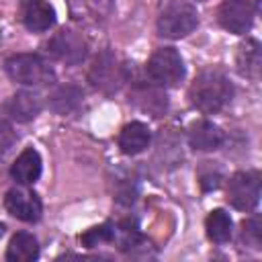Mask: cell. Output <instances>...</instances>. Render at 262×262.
Returning a JSON list of instances; mask_svg holds the SVG:
<instances>
[{"label":"cell","instance_id":"cell-1","mask_svg":"<svg viewBox=\"0 0 262 262\" xmlns=\"http://www.w3.org/2000/svg\"><path fill=\"white\" fill-rule=\"evenodd\" d=\"M231 96H233V86L229 78L221 70H213V68L203 70L194 78L188 90L190 104L205 115L219 113L231 100Z\"/></svg>","mask_w":262,"mask_h":262},{"label":"cell","instance_id":"cell-2","mask_svg":"<svg viewBox=\"0 0 262 262\" xmlns=\"http://www.w3.org/2000/svg\"><path fill=\"white\" fill-rule=\"evenodd\" d=\"M4 70L8 78L23 86H49L55 82V72L49 61L37 53H16L6 59Z\"/></svg>","mask_w":262,"mask_h":262},{"label":"cell","instance_id":"cell-3","mask_svg":"<svg viewBox=\"0 0 262 262\" xmlns=\"http://www.w3.org/2000/svg\"><path fill=\"white\" fill-rule=\"evenodd\" d=\"M199 25L196 8L186 0H172L158 18V33L166 39H182Z\"/></svg>","mask_w":262,"mask_h":262},{"label":"cell","instance_id":"cell-4","mask_svg":"<svg viewBox=\"0 0 262 262\" xmlns=\"http://www.w3.org/2000/svg\"><path fill=\"white\" fill-rule=\"evenodd\" d=\"M88 82L96 90H100L104 94H113L123 86V82H127L125 66L119 61V57L113 51L104 49L94 57V61L90 66Z\"/></svg>","mask_w":262,"mask_h":262},{"label":"cell","instance_id":"cell-5","mask_svg":"<svg viewBox=\"0 0 262 262\" xmlns=\"http://www.w3.org/2000/svg\"><path fill=\"white\" fill-rule=\"evenodd\" d=\"M145 72L147 78L162 88L176 86L184 78V61L174 47H160L147 59Z\"/></svg>","mask_w":262,"mask_h":262},{"label":"cell","instance_id":"cell-6","mask_svg":"<svg viewBox=\"0 0 262 262\" xmlns=\"http://www.w3.org/2000/svg\"><path fill=\"white\" fill-rule=\"evenodd\" d=\"M45 51L53 59H57V61H61L66 66H78V63H82L86 59L88 43L80 33H76L72 29H59L47 41Z\"/></svg>","mask_w":262,"mask_h":262},{"label":"cell","instance_id":"cell-7","mask_svg":"<svg viewBox=\"0 0 262 262\" xmlns=\"http://www.w3.org/2000/svg\"><path fill=\"white\" fill-rule=\"evenodd\" d=\"M227 201L239 211H252L260 201V174L237 172L227 182Z\"/></svg>","mask_w":262,"mask_h":262},{"label":"cell","instance_id":"cell-8","mask_svg":"<svg viewBox=\"0 0 262 262\" xmlns=\"http://www.w3.org/2000/svg\"><path fill=\"white\" fill-rule=\"evenodd\" d=\"M256 8L250 0H223L219 6V23L225 31L244 35L252 29Z\"/></svg>","mask_w":262,"mask_h":262},{"label":"cell","instance_id":"cell-9","mask_svg":"<svg viewBox=\"0 0 262 262\" xmlns=\"http://www.w3.org/2000/svg\"><path fill=\"white\" fill-rule=\"evenodd\" d=\"M4 205L8 209V213L25 223H35L41 219V213H43V205H41V199L29 190V188H10L6 192V199H4Z\"/></svg>","mask_w":262,"mask_h":262},{"label":"cell","instance_id":"cell-10","mask_svg":"<svg viewBox=\"0 0 262 262\" xmlns=\"http://www.w3.org/2000/svg\"><path fill=\"white\" fill-rule=\"evenodd\" d=\"M115 8V0H68L70 16L84 27L104 23Z\"/></svg>","mask_w":262,"mask_h":262},{"label":"cell","instance_id":"cell-11","mask_svg":"<svg viewBox=\"0 0 262 262\" xmlns=\"http://www.w3.org/2000/svg\"><path fill=\"white\" fill-rule=\"evenodd\" d=\"M18 14L23 25L33 33L49 31L55 25V10L45 0H20Z\"/></svg>","mask_w":262,"mask_h":262},{"label":"cell","instance_id":"cell-12","mask_svg":"<svg viewBox=\"0 0 262 262\" xmlns=\"http://www.w3.org/2000/svg\"><path fill=\"white\" fill-rule=\"evenodd\" d=\"M131 102L151 115V117H162L168 108V96L164 92L162 86L154 84V82H143V84H137L133 90H131Z\"/></svg>","mask_w":262,"mask_h":262},{"label":"cell","instance_id":"cell-13","mask_svg":"<svg viewBox=\"0 0 262 262\" xmlns=\"http://www.w3.org/2000/svg\"><path fill=\"white\" fill-rule=\"evenodd\" d=\"M43 108V100L37 92L33 90H20L16 92L8 102H6V113L12 121L18 123H29L33 121Z\"/></svg>","mask_w":262,"mask_h":262},{"label":"cell","instance_id":"cell-14","mask_svg":"<svg viewBox=\"0 0 262 262\" xmlns=\"http://www.w3.org/2000/svg\"><path fill=\"white\" fill-rule=\"evenodd\" d=\"M223 139H225L223 131L211 121H196L188 129V143L192 149L199 151H213L221 147Z\"/></svg>","mask_w":262,"mask_h":262},{"label":"cell","instance_id":"cell-15","mask_svg":"<svg viewBox=\"0 0 262 262\" xmlns=\"http://www.w3.org/2000/svg\"><path fill=\"white\" fill-rule=\"evenodd\" d=\"M10 176L23 186L33 184L35 180H39V176H41V156H39V151L33 149V147L23 149L18 154V158L14 160V164L10 166Z\"/></svg>","mask_w":262,"mask_h":262},{"label":"cell","instance_id":"cell-16","mask_svg":"<svg viewBox=\"0 0 262 262\" xmlns=\"http://www.w3.org/2000/svg\"><path fill=\"white\" fill-rule=\"evenodd\" d=\"M149 141H151V131L141 121H133V123L125 125L123 131L119 133V147L127 156L141 154L149 145Z\"/></svg>","mask_w":262,"mask_h":262},{"label":"cell","instance_id":"cell-17","mask_svg":"<svg viewBox=\"0 0 262 262\" xmlns=\"http://www.w3.org/2000/svg\"><path fill=\"white\" fill-rule=\"evenodd\" d=\"M82 100H84V92H82L80 86H76V84H63V86H57L49 94L47 104L57 115H72V113H76L80 108Z\"/></svg>","mask_w":262,"mask_h":262},{"label":"cell","instance_id":"cell-18","mask_svg":"<svg viewBox=\"0 0 262 262\" xmlns=\"http://www.w3.org/2000/svg\"><path fill=\"white\" fill-rule=\"evenodd\" d=\"M260 63H262V55H260V43L256 39H246L239 47H237V55H235V66L237 72L250 80H258L260 74Z\"/></svg>","mask_w":262,"mask_h":262},{"label":"cell","instance_id":"cell-19","mask_svg":"<svg viewBox=\"0 0 262 262\" xmlns=\"http://www.w3.org/2000/svg\"><path fill=\"white\" fill-rule=\"evenodd\" d=\"M39 258V244L33 233L29 231H18L6 250V260L10 262H33Z\"/></svg>","mask_w":262,"mask_h":262},{"label":"cell","instance_id":"cell-20","mask_svg":"<svg viewBox=\"0 0 262 262\" xmlns=\"http://www.w3.org/2000/svg\"><path fill=\"white\" fill-rule=\"evenodd\" d=\"M205 227H207V235H209L211 242L225 244L231 237L233 223H231L229 213H225L223 209H215V211L209 213V217L205 221Z\"/></svg>","mask_w":262,"mask_h":262},{"label":"cell","instance_id":"cell-21","mask_svg":"<svg viewBox=\"0 0 262 262\" xmlns=\"http://www.w3.org/2000/svg\"><path fill=\"white\" fill-rule=\"evenodd\" d=\"M113 239H115V225L113 223L96 225V227H92V229H88V231H84L80 235V242L86 248H96V246L113 242Z\"/></svg>","mask_w":262,"mask_h":262},{"label":"cell","instance_id":"cell-22","mask_svg":"<svg viewBox=\"0 0 262 262\" xmlns=\"http://www.w3.org/2000/svg\"><path fill=\"white\" fill-rule=\"evenodd\" d=\"M242 239L246 244H250L252 248H260L262 244V225L258 217H252L248 221H244L242 225Z\"/></svg>","mask_w":262,"mask_h":262},{"label":"cell","instance_id":"cell-23","mask_svg":"<svg viewBox=\"0 0 262 262\" xmlns=\"http://www.w3.org/2000/svg\"><path fill=\"white\" fill-rule=\"evenodd\" d=\"M14 143H16V131H14V127L6 119H0V158L6 156L12 149Z\"/></svg>","mask_w":262,"mask_h":262},{"label":"cell","instance_id":"cell-24","mask_svg":"<svg viewBox=\"0 0 262 262\" xmlns=\"http://www.w3.org/2000/svg\"><path fill=\"white\" fill-rule=\"evenodd\" d=\"M201 2H203V0H201Z\"/></svg>","mask_w":262,"mask_h":262}]
</instances>
